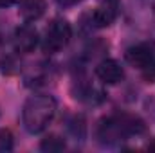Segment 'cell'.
<instances>
[{
    "mask_svg": "<svg viewBox=\"0 0 155 153\" xmlns=\"http://www.w3.org/2000/svg\"><path fill=\"white\" fill-rule=\"evenodd\" d=\"M45 0H20V16L25 22H36L45 15Z\"/></svg>",
    "mask_w": 155,
    "mask_h": 153,
    "instance_id": "7",
    "label": "cell"
},
{
    "mask_svg": "<svg viewBox=\"0 0 155 153\" xmlns=\"http://www.w3.org/2000/svg\"><path fill=\"white\" fill-rule=\"evenodd\" d=\"M96 76L107 85H116L119 81H123L124 70L116 60H103L96 67Z\"/></svg>",
    "mask_w": 155,
    "mask_h": 153,
    "instance_id": "6",
    "label": "cell"
},
{
    "mask_svg": "<svg viewBox=\"0 0 155 153\" xmlns=\"http://www.w3.org/2000/svg\"><path fill=\"white\" fill-rule=\"evenodd\" d=\"M56 115V99L47 94L31 96L22 108V122L29 133H41Z\"/></svg>",
    "mask_w": 155,
    "mask_h": 153,
    "instance_id": "1",
    "label": "cell"
},
{
    "mask_svg": "<svg viewBox=\"0 0 155 153\" xmlns=\"http://www.w3.org/2000/svg\"><path fill=\"white\" fill-rule=\"evenodd\" d=\"M72 38V29L71 24L65 18H54L49 27L45 29V36H43V50L47 54H56L61 49H65L69 45V41Z\"/></svg>",
    "mask_w": 155,
    "mask_h": 153,
    "instance_id": "2",
    "label": "cell"
},
{
    "mask_svg": "<svg viewBox=\"0 0 155 153\" xmlns=\"http://www.w3.org/2000/svg\"><path fill=\"white\" fill-rule=\"evenodd\" d=\"M71 130H72V133H74L76 139H83L85 137V119L81 115L74 117V121L71 122Z\"/></svg>",
    "mask_w": 155,
    "mask_h": 153,
    "instance_id": "9",
    "label": "cell"
},
{
    "mask_svg": "<svg viewBox=\"0 0 155 153\" xmlns=\"http://www.w3.org/2000/svg\"><path fill=\"white\" fill-rule=\"evenodd\" d=\"M144 70V77L148 79V81H155V60L146 67V69H143Z\"/></svg>",
    "mask_w": 155,
    "mask_h": 153,
    "instance_id": "11",
    "label": "cell"
},
{
    "mask_svg": "<svg viewBox=\"0 0 155 153\" xmlns=\"http://www.w3.org/2000/svg\"><path fill=\"white\" fill-rule=\"evenodd\" d=\"M40 148L43 151H61V150H65V141L58 135H49L41 141Z\"/></svg>",
    "mask_w": 155,
    "mask_h": 153,
    "instance_id": "8",
    "label": "cell"
},
{
    "mask_svg": "<svg viewBox=\"0 0 155 153\" xmlns=\"http://www.w3.org/2000/svg\"><path fill=\"white\" fill-rule=\"evenodd\" d=\"M78 2H79V0H58V4H60V5H65V7H67V5H74Z\"/></svg>",
    "mask_w": 155,
    "mask_h": 153,
    "instance_id": "12",
    "label": "cell"
},
{
    "mask_svg": "<svg viewBox=\"0 0 155 153\" xmlns=\"http://www.w3.org/2000/svg\"><path fill=\"white\" fill-rule=\"evenodd\" d=\"M40 41L38 31L35 25H31V22L20 25L16 31H15V49L22 54H29L36 49Z\"/></svg>",
    "mask_w": 155,
    "mask_h": 153,
    "instance_id": "3",
    "label": "cell"
},
{
    "mask_svg": "<svg viewBox=\"0 0 155 153\" xmlns=\"http://www.w3.org/2000/svg\"><path fill=\"white\" fill-rule=\"evenodd\" d=\"M117 13H119L117 0H103L90 15V24H94V27H97V29L108 27L116 22Z\"/></svg>",
    "mask_w": 155,
    "mask_h": 153,
    "instance_id": "4",
    "label": "cell"
},
{
    "mask_svg": "<svg viewBox=\"0 0 155 153\" xmlns=\"http://www.w3.org/2000/svg\"><path fill=\"white\" fill-rule=\"evenodd\" d=\"M16 0H0V7H7V5H13Z\"/></svg>",
    "mask_w": 155,
    "mask_h": 153,
    "instance_id": "13",
    "label": "cell"
},
{
    "mask_svg": "<svg viewBox=\"0 0 155 153\" xmlns=\"http://www.w3.org/2000/svg\"><path fill=\"white\" fill-rule=\"evenodd\" d=\"M148 148H150L152 151H155V139H153V141H152V142H150V146H148Z\"/></svg>",
    "mask_w": 155,
    "mask_h": 153,
    "instance_id": "14",
    "label": "cell"
},
{
    "mask_svg": "<svg viewBox=\"0 0 155 153\" xmlns=\"http://www.w3.org/2000/svg\"><path fill=\"white\" fill-rule=\"evenodd\" d=\"M13 150V133L9 130H0V151Z\"/></svg>",
    "mask_w": 155,
    "mask_h": 153,
    "instance_id": "10",
    "label": "cell"
},
{
    "mask_svg": "<svg viewBox=\"0 0 155 153\" xmlns=\"http://www.w3.org/2000/svg\"><path fill=\"white\" fill-rule=\"evenodd\" d=\"M124 60H126L132 67L146 69V67L153 61V50H152V47H148V45H144V43H137V45H132V47L126 49Z\"/></svg>",
    "mask_w": 155,
    "mask_h": 153,
    "instance_id": "5",
    "label": "cell"
}]
</instances>
